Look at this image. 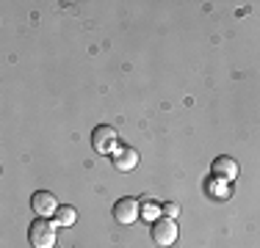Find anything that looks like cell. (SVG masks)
<instances>
[{"label":"cell","instance_id":"30bf717a","mask_svg":"<svg viewBox=\"0 0 260 248\" xmlns=\"http://www.w3.org/2000/svg\"><path fill=\"white\" fill-rule=\"evenodd\" d=\"M141 213H144L147 221H150V218H158V215H160V207H158V204H152V201H147L144 207H141Z\"/></svg>","mask_w":260,"mask_h":248},{"label":"cell","instance_id":"6da1fadb","mask_svg":"<svg viewBox=\"0 0 260 248\" xmlns=\"http://www.w3.org/2000/svg\"><path fill=\"white\" fill-rule=\"evenodd\" d=\"M55 226L58 223H50L47 218H36L28 229L30 248H53L55 245Z\"/></svg>","mask_w":260,"mask_h":248},{"label":"cell","instance_id":"3957f363","mask_svg":"<svg viewBox=\"0 0 260 248\" xmlns=\"http://www.w3.org/2000/svg\"><path fill=\"white\" fill-rule=\"evenodd\" d=\"M152 240H155L158 245H175L177 240V223L175 218H158L152 223Z\"/></svg>","mask_w":260,"mask_h":248},{"label":"cell","instance_id":"8fae6325","mask_svg":"<svg viewBox=\"0 0 260 248\" xmlns=\"http://www.w3.org/2000/svg\"><path fill=\"white\" fill-rule=\"evenodd\" d=\"M210 193H213V196H227V185H216V179H213V182H210Z\"/></svg>","mask_w":260,"mask_h":248},{"label":"cell","instance_id":"8992f818","mask_svg":"<svg viewBox=\"0 0 260 248\" xmlns=\"http://www.w3.org/2000/svg\"><path fill=\"white\" fill-rule=\"evenodd\" d=\"M114 166H116V171H133L139 166V152L133 146H122L114 154Z\"/></svg>","mask_w":260,"mask_h":248},{"label":"cell","instance_id":"ba28073f","mask_svg":"<svg viewBox=\"0 0 260 248\" xmlns=\"http://www.w3.org/2000/svg\"><path fill=\"white\" fill-rule=\"evenodd\" d=\"M75 218H78V213L70 207V204H61V207L55 210V223H58V226H72Z\"/></svg>","mask_w":260,"mask_h":248},{"label":"cell","instance_id":"277c9868","mask_svg":"<svg viewBox=\"0 0 260 248\" xmlns=\"http://www.w3.org/2000/svg\"><path fill=\"white\" fill-rule=\"evenodd\" d=\"M139 201L136 198H119V201L114 204V221L122 223V226H130L136 218H139Z\"/></svg>","mask_w":260,"mask_h":248},{"label":"cell","instance_id":"9c48e42d","mask_svg":"<svg viewBox=\"0 0 260 248\" xmlns=\"http://www.w3.org/2000/svg\"><path fill=\"white\" fill-rule=\"evenodd\" d=\"M160 213H164V218H177V213H180V204H175V201L160 204Z\"/></svg>","mask_w":260,"mask_h":248},{"label":"cell","instance_id":"7a4b0ae2","mask_svg":"<svg viewBox=\"0 0 260 248\" xmlns=\"http://www.w3.org/2000/svg\"><path fill=\"white\" fill-rule=\"evenodd\" d=\"M116 130L111 127V124H100V127H94V133H91V146H94L97 154H108L114 152L116 146Z\"/></svg>","mask_w":260,"mask_h":248},{"label":"cell","instance_id":"52a82bcc","mask_svg":"<svg viewBox=\"0 0 260 248\" xmlns=\"http://www.w3.org/2000/svg\"><path fill=\"white\" fill-rule=\"evenodd\" d=\"M213 177H219V179H227V182H230V179H235L238 177V163H235L233 157H216L213 160Z\"/></svg>","mask_w":260,"mask_h":248},{"label":"cell","instance_id":"5b68a950","mask_svg":"<svg viewBox=\"0 0 260 248\" xmlns=\"http://www.w3.org/2000/svg\"><path fill=\"white\" fill-rule=\"evenodd\" d=\"M30 207L36 210L39 218H47V215H55V210H58L61 204L50 190H39V193H34V198H30Z\"/></svg>","mask_w":260,"mask_h":248}]
</instances>
